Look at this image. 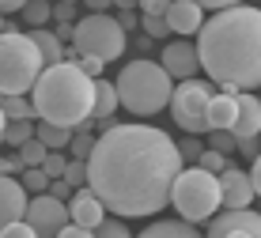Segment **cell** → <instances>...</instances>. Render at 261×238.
<instances>
[{
    "label": "cell",
    "instance_id": "6da1fadb",
    "mask_svg": "<svg viewBox=\"0 0 261 238\" xmlns=\"http://www.w3.org/2000/svg\"><path fill=\"white\" fill-rule=\"evenodd\" d=\"M178 174V144L151 125H110L87 155V189L118 219L167 208Z\"/></svg>",
    "mask_w": 261,
    "mask_h": 238
},
{
    "label": "cell",
    "instance_id": "7a4b0ae2",
    "mask_svg": "<svg viewBox=\"0 0 261 238\" xmlns=\"http://www.w3.org/2000/svg\"><path fill=\"white\" fill-rule=\"evenodd\" d=\"M197 61L216 84L261 87V8L216 12L197 31Z\"/></svg>",
    "mask_w": 261,
    "mask_h": 238
},
{
    "label": "cell",
    "instance_id": "3957f363",
    "mask_svg": "<svg viewBox=\"0 0 261 238\" xmlns=\"http://www.w3.org/2000/svg\"><path fill=\"white\" fill-rule=\"evenodd\" d=\"M91 98H95V80H87L68 61L42 68L38 84L31 87L34 117L46 125H57V129H72V133L91 121Z\"/></svg>",
    "mask_w": 261,
    "mask_h": 238
},
{
    "label": "cell",
    "instance_id": "277c9868",
    "mask_svg": "<svg viewBox=\"0 0 261 238\" xmlns=\"http://www.w3.org/2000/svg\"><path fill=\"white\" fill-rule=\"evenodd\" d=\"M114 91H118V106H125L137 117H151V114H159V110H167L174 80L151 57H137V61H129V65H121L118 80H114Z\"/></svg>",
    "mask_w": 261,
    "mask_h": 238
},
{
    "label": "cell",
    "instance_id": "5b68a950",
    "mask_svg": "<svg viewBox=\"0 0 261 238\" xmlns=\"http://www.w3.org/2000/svg\"><path fill=\"white\" fill-rule=\"evenodd\" d=\"M42 53L34 49V42L23 31H4L0 34V95H31V87L38 84Z\"/></svg>",
    "mask_w": 261,
    "mask_h": 238
},
{
    "label": "cell",
    "instance_id": "8992f818",
    "mask_svg": "<svg viewBox=\"0 0 261 238\" xmlns=\"http://www.w3.org/2000/svg\"><path fill=\"white\" fill-rule=\"evenodd\" d=\"M170 204L178 208L182 223L212 219V212H220V181H216V174L201 170V167H182V174L170 186Z\"/></svg>",
    "mask_w": 261,
    "mask_h": 238
},
{
    "label": "cell",
    "instance_id": "52a82bcc",
    "mask_svg": "<svg viewBox=\"0 0 261 238\" xmlns=\"http://www.w3.org/2000/svg\"><path fill=\"white\" fill-rule=\"evenodd\" d=\"M72 49H76V57H98L102 65L121 61L125 31L114 15H84L80 23H72Z\"/></svg>",
    "mask_w": 261,
    "mask_h": 238
},
{
    "label": "cell",
    "instance_id": "ba28073f",
    "mask_svg": "<svg viewBox=\"0 0 261 238\" xmlns=\"http://www.w3.org/2000/svg\"><path fill=\"white\" fill-rule=\"evenodd\" d=\"M212 102V84H204V80H182L174 91H170V117H174V125H182L190 136L197 133H208V125H204V110Z\"/></svg>",
    "mask_w": 261,
    "mask_h": 238
},
{
    "label": "cell",
    "instance_id": "9c48e42d",
    "mask_svg": "<svg viewBox=\"0 0 261 238\" xmlns=\"http://www.w3.org/2000/svg\"><path fill=\"white\" fill-rule=\"evenodd\" d=\"M23 223L31 227L38 238H57L61 227H68V204L53 200L49 193H38L27 200V212H23Z\"/></svg>",
    "mask_w": 261,
    "mask_h": 238
},
{
    "label": "cell",
    "instance_id": "30bf717a",
    "mask_svg": "<svg viewBox=\"0 0 261 238\" xmlns=\"http://www.w3.org/2000/svg\"><path fill=\"white\" fill-rule=\"evenodd\" d=\"M216 181H220V208L223 212H239V208H250V200H254V181H250L246 170L239 167H223L216 174Z\"/></svg>",
    "mask_w": 261,
    "mask_h": 238
},
{
    "label": "cell",
    "instance_id": "8fae6325",
    "mask_svg": "<svg viewBox=\"0 0 261 238\" xmlns=\"http://www.w3.org/2000/svg\"><path fill=\"white\" fill-rule=\"evenodd\" d=\"M204 238H261V212H250V208L220 212Z\"/></svg>",
    "mask_w": 261,
    "mask_h": 238
},
{
    "label": "cell",
    "instance_id": "7c38bea8",
    "mask_svg": "<svg viewBox=\"0 0 261 238\" xmlns=\"http://www.w3.org/2000/svg\"><path fill=\"white\" fill-rule=\"evenodd\" d=\"M163 72L170 80H193V72L201 68V61H197V45L193 42H186V38H178V42H167V49H163Z\"/></svg>",
    "mask_w": 261,
    "mask_h": 238
},
{
    "label": "cell",
    "instance_id": "4fadbf2b",
    "mask_svg": "<svg viewBox=\"0 0 261 238\" xmlns=\"http://www.w3.org/2000/svg\"><path fill=\"white\" fill-rule=\"evenodd\" d=\"M163 23L167 31L182 34V38H190L204 27V12L193 4V0H167V12H163Z\"/></svg>",
    "mask_w": 261,
    "mask_h": 238
},
{
    "label": "cell",
    "instance_id": "5bb4252c",
    "mask_svg": "<svg viewBox=\"0 0 261 238\" xmlns=\"http://www.w3.org/2000/svg\"><path fill=\"white\" fill-rule=\"evenodd\" d=\"M102 219H106V208L98 204V197L91 189H76V193L68 197V223L84 227V231H95Z\"/></svg>",
    "mask_w": 261,
    "mask_h": 238
},
{
    "label": "cell",
    "instance_id": "9a60e30c",
    "mask_svg": "<svg viewBox=\"0 0 261 238\" xmlns=\"http://www.w3.org/2000/svg\"><path fill=\"white\" fill-rule=\"evenodd\" d=\"M231 136L235 140H250V136H261V102L257 95H242L235 98V125H231Z\"/></svg>",
    "mask_w": 261,
    "mask_h": 238
},
{
    "label": "cell",
    "instance_id": "2e32d148",
    "mask_svg": "<svg viewBox=\"0 0 261 238\" xmlns=\"http://www.w3.org/2000/svg\"><path fill=\"white\" fill-rule=\"evenodd\" d=\"M27 189L19 186L15 178H8V174H0V231H4L8 223H19L23 212H27Z\"/></svg>",
    "mask_w": 261,
    "mask_h": 238
},
{
    "label": "cell",
    "instance_id": "e0dca14e",
    "mask_svg": "<svg viewBox=\"0 0 261 238\" xmlns=\"http://www.w3.org/2000/svg\"><path fill=\"white\" fill-rule=\"evenodd\" d=\"M114 114H118V91H114L110 80L98 76V80H95V98H91V121H98V125H106V129H110V125H114Z\"/></svg>",
    "mask_w": 261,
    "mask_h": 238
},
{
    "label": "cell",
    "instance_id": "ac0fdd59",
    "mask_svg": "<svg viewBox=\"0 0 261 238\" xmlns=\"http://www.w3.org/2000/svg\"><path fill=\"white\" fill-rule=\"evenodd\" d=\"M27 38L34 42V49L42 53V61H46V68L49 65H61L65 61V45H61V38L53 31H46V27H31V34Z\"/></svg>",
    "mask_w": 261,
    "mask_h": 238
},
{
    "label": "cell",
    "instance_id": "d6986e66",
    "mask_svg": "<svg viewBox=\"0 0 261 238\" xmlns=\"http://www.w3.org/2000/svg\"><path fill=\"white\" fill-rule=\"evenodd\" d=\"M204 125H208V133H216V129H227L231 133V125H235V98L212 95L208 110H204Z\"/></svg>",
    "mask_w": 261,
    "mask_h": 238
},
{
    "label": "cell",
    "instance_id": "ffe728a7",
    "mask_svg": "<svg viewBox=\"0 0 261 238\" xmlns=\"http://www.w3.org/2000/svg\"><path fill=\"white\" fill-rule=\"evenodd\" d=\"M137 238H204L193 223H182V219H155L144 234Z\"/></svg>",
    "mask_w": 261,
    "mask_h": 238
},
{
    "label": "cell",
    "instance_id": "44dd1931",
    "mask_svg": "<svg viewBox=\"0 0 261 238\" xmlns=\"http://www.w3.org/2000/svg\"><path fill=\"white\" fill-rule=\"evenodd\" d=\"M34 140H38L46 151H61V148H68V140H72V129H57V125H46V121H38V125H34Z\"/></svg>",
    "mask_w": 261,
    "mask_h": 238
},
{
    "label": "cell",
    "instance_id": "7402d4cb",
    "mask_svg": "<svg viewBox=\"0 0 261 238\" xmlns=\"http://www.w3.org/2000/svg\"><path fill=\"white\" fill-rule=\"evenodd\" d=\"M0 114L8 121H34V106L23 95H0Z\"/></svg>",
    "mask_w": 261,
    "mask_h": 238
},
{
    "label": "cell",
    "instance_id": "603a6c76",
    "mask_svg": "<svg viewBox=\"0 0 261 238\" xmlns=\"http://www.w3.org/2000/svg\"><path fill=\"white\" fill-rule=\"evenodd\" d=\"M61 181L76 193V189H87V163H80V159H68L65 163V174H61Z\"/></svg>",
    "mask_w": 261,
    "mask_h": 238
},
{
    "label": "cell",
    "instance_id": "cb8c5ba5",
    "mask_svg": "<svg viewBox=\"0 0 261 238\" xmlns=\"http://www.w3.org/2000/svg\"><path fill=\"white\" fill-rule=\"evenodd\" d=\"M34 136V121H8L4 136H0V144H12V148H19Z\"/></svg>",
    "mask_w": 261,
    "mask_h": 238
},
{
    "label": "cell",
    "instance_id": "d4e9b609",
    "mask_svg": "<svg viewBox=\"0 0 261 238\" xmlns=\"http://www.w3.org/2000/svg\"><path fill=\"white\" fill-rule=\"evenodd\" d=\"M15 159L23 163V170H27V167H42V159H46V148H42V144L31 136L27 144H19V148H15Z\"/></svg>",
    "mask_w": 261,
    "mask_h": 238
},
{
    "label": "cell",
    "instance_id": "484cf974",
    "mask_svg": "<svg viewBox=\"0 0 261 238\" xmlns=\"http://www.w3.org/2000/svg\"><path fill=\"white\" fill-rule=\"evenodd\" d=\"M19 186L27 189V197H38V193H46V189H49V178H46V174H42V167H27L23 170V178H19Z\"/></svg>",
    "mask_w": 261,
    "mask_h": 238
},
{
    "label": "cell",
    "instance_id": "4316f807",
    "mask_svg": "<svg viewBox=\"0 0 261 238\" xmlns=\"http://www.w3.org/2000/svg\"><path fill=\"white\" fill-rule=\"evenodd\" d=\"M49 12H53V8L46 4V0H27V4H23V19H27V27H42V23L49 19Z\"/></svg>",
    "mask_w": 261,
    "mask_h": 238
},
{
    "label": "cell",
    "instance_id": "83f0119b",
    "mask_svg": "<svg viewBox=\"0 0 261 238\" xmlns=\"http://www.w3.org/2000/svg\"><path fill=\"white\" fill-rule=\"evenodd\" d=\"M68 148H72V159L87 163V155H91L95 140H91V133H87V129H76V133H72V140H68Z\"/></svg>",
    "mask_w": 261,
    "mask_h": 238
},
{
    "label": "cell",
    "instance_id": "f1b7e54d",
    "mask_svg": "<svg viewBox=\"0 0 261 238\" xmlns=\"http://www.w3.org/2000/svg\"><path fill=\"white\" fill-rule=\"evenodd\" d=\"M95 238H133V234H129V227H125V223H121L118 216H114V219L106 216L102 223L95 227Z\"/></svg>",
    "mask_w": 261,
    "mask_h": 238
},
{
    "label": "cell",
    "instance_id": "f546056e",
    "mask_svg": "<svg viewBox=\"0 0 261 238\" xmlns=\"http://www.w3.org/2000/svg\"><path fill=\"white\" fill-rule=\"evenodd\" d=\"M208 148H212V151H220L223 159H227L231 151H239V140H235V136H231L227 129H216V133H212V144H208Z\"/></svg>",
    "mask_w": 261,
    "mask_h": 238
},
{
    "label": "cell",
    "instance_id": "4dcf8cb0",
    "mask_svg": "<svg viewBox=\"0 0 261 238\" xmlns=\"http://www.w3.org/2000/svg\"><path fill=\"white\" fill-rule=\"evenodd\" d=\"M65 155H61V151H46V159H42V174H46V178L49 181H57L61 178V174H65Z\"/></svg>",
    "mask_w": 261,
    "mask_h": 238
},
{
    "label": "cell",
    "instance_id": "1f68e13d",
    "mask_svg": "<svg viewBox=\"0 0 261 238\" xmlns=\"http://www.w3.org/2000/svg\"><path fill=\"white\" fill-rule=\"evenodd\" d=\"M197 167H201V170H208V174H220L223 167H227V159H223L220 151L204 148V151H201V159H197Z\"/></svg>",
    "mask_w": 261,
    "mask_h": 238
},
{
    "label": "cell",
    "instance_id": "d6a6232c",
    "mask_svg": "<svg viewBox=\"0 0 261 238\" xmlns=\"http://www.w3.org/2000/svg\"><path fill=\"white\" fill-rule=\"evenodd\" d=\"M201 151H204V144L197 140V136H190V140L178 144V155H182V163H193V167H197V159H201Z\"/></svg>",
    "mask_w": 261,
    "mask_h": 238
},
{
    "label": "cell",
    "instance_id": "836d02e7",
    "mask_svg": "<svg viewBox=\"0 0 261 238\" xmlns=\"http://www.w3.org/2000/svg\"><path fill=\"white\" fill-rule=\"evenodd\" d=\"M140 27H144V34H148V38H167V23H163V15H144L140 19Z\"/></svg>",
    "mask_w": 261,
    "mask_h": 238
},
{
    "label": "cell",
    "instance_id": "e575fe53",
    "mask_svg": "<svg viewBox=\"0 0 261 238\" xmlns=\"http://www.w3.org/2000/svg\"><path fill=\"white\" fill-rule=\"evenodd\" d=\"M72 65H76L80 72H84L87 80H98V76H102V68H106L102 61H98V57H76V61H72Z\"/></svg>",
    "mask_w": 261,
    "mask_h": 238
},
{
    "label": "cell",
    "instance_id": "d590c367",
    "mask_svg": "<svg viewBox=\"0 0 261 238\" xmlns=\"http://www.w3.org/2000/svg\"><path fill=\"white\" fill-rule=\"evenodd\" d=\"M193 4L201 8V12H204V8H208V12L216 15V12H227V8H239L242 0H193Z\"/></svg>",
    "mask_w": 261,
    "mask_h": 238
},
{
    "label": "cell",
    "instance_id": "8d00e7d4",
    "mask_svg": "<svg viewBox=\"0 0 261 238\" xmlns=\"http://www.w3.org/2000/svg\"><path fill=\"white\" fill-rule=\"evenodd\" d=\"M0 238H38V234H34L31 227H27L23 219H19V223H8L4 231H0Z\"/></svg>",
    "mask_w": 261,
    "mask_h": 238
},
{
    "label": "cell",
    "instance_id": "74e56055",
    "mask_svg": "<svg viewBox=\"0 0 261 238\" xmlns=\"http://www.w3.org/2000/svg\"><path fill=\"white\" fill-rule=\"evenodd\" d=\"M53 19H57V23H72V19H76V4H65V0H61V4L57 8H53Z\"/></svg>",
    "mask_w": 261,
    "mask_h": 238
},
{
    "label": "cell",
    "instance_id": "f35d334b",
    "mask_svg": "<svg viewBox=\"0 0 261 238\" xmlns=\"http://www.w3.org/2000/svg\"><path fill=\"white\" fill-rule=\"evenodd\" d=\"M46 193H49L53 200H61V204H68V197H72V189H68V186H65V181H61V178H57V181H49V189H46Z\"/></svg>",
    "mask_w": 261,
    "mask_h": 238
},
{
    "label": "cell",
    "instance_id": "ab89813d",
    "mask_svg": "<svg viewBox=\"0 0 261 238\" xmlns=\"http://www.w3.org/2000/svg\"><path fill=\"white\" fill-rule=\"evenodd\" d=\"M57 238H95V231H84V227H76V223H68V227H61Z\"/></svg>",
    "mask_w": 261,
    "mask_h": 238
},
{
    "label": "cell",
    "instance_id": "60d3db41",
    "mask_svg": "<svg viewBox=\"0 0 261 238\" xmlns=\"http://www.w3.org/2000/svg\"><path fill=\"white\" fill-rule=\"evenodd\" d=\"M239 151L246 155V159H257V155H261V144H257V136H250V140H239Z\"/></svg>",
    "mask_w": 261,
    "mask_h": 238
},
{
    "label": "cell",
    "instance_id": "b9f144b4",
    "mask_svg": "<svg viewBox=\"0 0 261 238\" xmlns=\"http://www.w3.org/2000/svg\"><path fill=\"white\" fill-rule=\"evenodd\" d=\"M250 181H254V197H261V155L254 159V170H250Z\"/></svg>",
    "mask_w": 261,
    "mask_h": 238
},
{
    "label": "cell",
    "instance_id": "7bdbcfd3",
    "mask_svg": "<svg viewBox=\"0 0 261 238\" xmlns=\"http://www.w3.org/2000/svg\"><path fill=\"white\" fill-rule=\"evenodd\" d=\"M91 15H106V8H114V0H87Z\"/></svg>",
    "mask_w": 261,
    "mask_h": 238
},
{
    "label": "cell",
    "instance_id": "ee69618b",
    "mask_svg": "<svg viewBox=\"0 0 261 238\" xmlns=\"http://www.w3.org/2000/svg\"><path fill=\"white\" fill-rule=\"evenodd\" d=\"M23 4H27V0H0V15H8V12H23Z\"/></svg>",
    "mask_w": 261,
    "mask_h": 238
},
{
    "label": "cell",
    "instance_id": "f6af8a7d",
    "mask_svg": "<svg viewBox=\"0 0 261 238\" xmlns=\"http://www.w3.org/2000/svg\"><path fill=\"white\" fill-rule=\"evenodd\" d=\"M118 27H121V31H129V27H137V15H133V12H121Z\"/></svg>",
    "mask_w": 261,
    "mask_h": 238
},
{
    "label": "cell",
    "instance_id": "bcb514c9",
    "mask_svg": "<svg viewBox=\"0 0 261 238\" xmlns=\"http://www.w3.org/2000/svg\"><path fill=\"white\" fill-rule=\"evenodd\" d=\"M53 34H57V38H65V42H72V23H57V31H53Z\"/></svg>",
    "mask_w": 261,
    "mask_h": 238
},
{
    "label": "cell",
    "instance_id": "7dc6e473",
    "mask_svg": "<svg viewBox=\"0 0 261 238\" xmlns=\"http://www.w3.org/2000/svg\"><path fill=\"white\" fill-rule=\"evenodd\" d=\"M114 8H121V12H133V8H137V0H114Z\"/></svg>",
    "mask_w": 261,
    "mask_h": 238
},
{
    "label": "cell",
    "instance_id": "c3c4849f",
    "mask_svg": "<svg viewBox=\"0 0 261 238\" xmlns=\"http://www.w3.org/2000/svg\"><path fill=\"white\" fill-rule=\"evenodd\" d=\"M4 129H8V117H4V114H0V136H4Z\"/></svg>",
    "mask_w": 261,
    "mask_h": 238
},
{
    "label": "cell",
    "instance_id": "681fc988",
    "mask_svg": "<svg viewBox=\"0 0 261 238\" xmlns=\"http://www.w3.org/2000/svg\"><path fill=\"white\" fill-rule=\"evenodd\" d=\"M8 31V23H4V15H0V34H4Z\"/></svg>",
    "mask_w": 261,
    "mask_h": 238
},
{
    "label": "cell",
    "instance_id": "f907efd6",
    "mask_svg": "<svg viewBox=\"0 0 261 238\" xmlns=\"http://www.w3.org/2000/svg\"><path fill=\"white\" fill-rule=\"evenodd\" d=\"M137 4H140V8H144V4H151V0H137Z\"/></svg>",
    "mask_w": 261,
    "mask_h": 238
},
{
    "label": "cell",
    "instance_id": "816d5d0a",
    "mask_svg": "<svg viewBox=\"0 0 261 238\" xmlns=\"http://www.w3.org/2000/svg\"><path fill=\"white\" fill-rule=\"evenodd\" d=\"M65 4H76V0H65Z\"/></svg>",
    "mask_w": 261,
    "mask_h": 238
},
{
    "label": "cell",
    "instance_id": "f5cc1de1",
    "mask_svg": "<svg viewBox=\"0 0 261 238\" xmlns=\"http://www.w3.org/2000/svg\"><path fill=\"white\" fill-rule=\"evenodd\" d=\"M257 102H261V95H257Z\"/></svg>",
    "mask_w": 261,
    "mask_h": 238
}]
</instances>
